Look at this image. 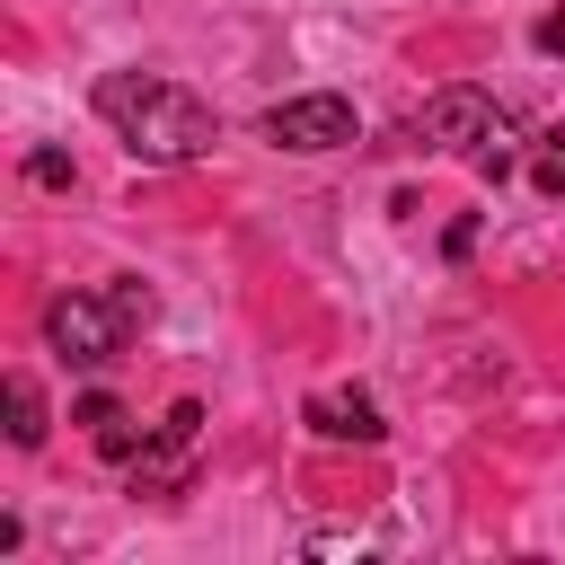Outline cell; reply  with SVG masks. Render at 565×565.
I'll return each instance as SVG.
<instances>
[{
  "instance_id": "7",
  "label": "cell",
  "mask_w": 565,
  "mask_h": 565,
  "mask_svg": "<svg viewBox=\"0 0 565 565\" xmlns=\"http://www.w3.org/2000/svg\"><path fill=\"white\" fill-rule=\"evenodd\" d=\"M79 424H88V441H97L106 459H132V450L150 441V433H141V424H132L115 397H79Z\"/></svg>"
},
{
  "instance_id": "11",
  "label": "cell",
  "mask_w": 565,
  "mask_h": 565,
  "mask_svg": "<svg viewBox=\"0 0 565 565\" xmlns=\"http://www.w3.org/2000/svg\"><path fill=\"white\" fill-rule=\"evenodd\" d=\"M539 53H565V9H556V18H539Z\"/></svg>"
},
{
  "instance_id": "8",
  "label": "cell",
  "mask_w": 565,
  "mask_h": 565,
  "mask_svg": "<svg viewBox=\"0 0 565 565\" xmlns=\"http://www.w3.org/2000/svg\"><path fill=\"white\" fill-rule=\"evenodd\" d=\"M9 441H18V450H35V441H44V397H35V380H26V371H9Z\"/></svg>"
},
{
  "instance_id": "1",
  "label": "cell",
  "mask_w": 565,
  "mask_h": 565,
  "mask_svg": "<svg viewBox=\"0 0 565 565\" xmlns=\"http://www.w3.org/2000/svg\"><path fill=\"white\" fill-rule=\"evenodd\" d=\"M97 115H106V124L124 132V150L150 159V168H185V159H203V150L221 141V115H212L194 88L150 79V71H106V79H97Z\"/></svg>"
},
{
  "instance_id": "4",
  "label": "cell",
  "mask_w": 565,
  "mask_h": 565,
  "mask_svg": "<svg viewBox=\"0 0 565 565\" xmlns=\"http://www.w3.org/2000/svg\"><path fill=\"white\" fill-rule=\"evenodd\" d=\"M265 141L274 150H344V141H362V115L344 106V97H282V106H265Z\"/></svg>"
},
{
  "instance_id": "10",
  "label": "cell",
  "mask_w": 565,
  "mask_h": 565,
  "mask_svg": "<svg viewBox=\"0 0 565 565\" xmlns=\"http://www.w3.org/2000/svg\"><path fill=\"white\" fill-rule=\"evenodd\" d=\"M26 177H35V185H71V159H62V150H35Z\"/></svg>"
},
{
  "instance_id": "6",
  "label": "cell",
  "mask_w": 565,
  "mask_h": 565,
  "mask_svg": "<svg viewBox=\"0 0 565 565\" xmlns=\"http://www.w3.org/2000/svg\"><path fill=\"white\" fill-rule=\"evenodd\" d=\"M300 415H309V433H318V441H380V433H388V424H380V406H371L362 388H318Z\"/></svg>"
},
{
  "instance_id": "2",
  "label": "cell",
  "mask_w": 565,
  "mask_h": 565,
  "mask_svg": "<svg viewBox=\"0 0 565 565\" xmlns=\"http://www.w3.org/2000/svg\"><path fill=\"white\" fill-rule=\"evenodd\" d=\"M141 327H150V291H141L132 274H115V282H97V291H71V300H53V309H44V335H53V353H62V362H79V371L115 362V353H124Z\"/></svg>"
},
{
  "instance_id": "9",
  "label": "cell",
  "mask_w": 565,
  "mask_h": 565,
  "mask_svg": "<svg viewBox=\"0 0 565 565\" xmlns=\"http://www.w3.org/2000/svg\"><path fill=\"white\" fill-rule=\"evenodd\" d=\"M530 185H539V194H565V124L539 132V150H530Z\"/></svg>"
},
{
  "instance_id": "3",
  "label": "cell",
  "mask_w": 565,
  "mask_h": 565,
  "mask_svg": "<svg viewBox=\"0 0 565 565\" xmlns=\"http://www.w3.org/2000/svg\"><path fill=\"white\" fill-rule=\"evenodd\" d=\"M406 132H415V150H468V159H477V150L503 132V106H494L486 88H433Z\"/></svg>"
},
{
  "instance_id": "5",
  "label": "cell",
  "mask_w": 565,
  "mask_h": 565,
  "mask_svg": "<svg viewBox=\"0 0 565 565\" xmlns=\"http://www.w3.org/2000/svg\"><path fill=\"white\" fill-rule=\"evenodd\" d=\"M194 433H203V406H194V397H177V406H168V424L124 459L132 494H177V486H185V459H194Z\"/></svg>"
}]
</instances>
